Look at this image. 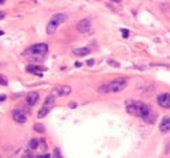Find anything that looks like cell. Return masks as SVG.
Returning <instances> with one entry per match:
<instances>
[{"label":"cell","instance_id":"8992f818","mask_svg":"<svg viewBox=\"0 0 170 158\" xmlns=\"http://www.w3.org/2000/svg\"><path fill=\"white\" fill-rule=\"evenodd\" d=\"M157 102L161 108L170 109V93H162L157 97Z\"/></svg>","mask_w":170,"mask_h":158},{"label":"cell","instance_id":"30bf717a","mask_svg":"<svg viewBox=\"0 0 170 158\" xmlns=\"http://www.w3.org/2000/svg\"><path fill=\"white\" fill-rule=\"evenodd\" d=\"M25 101H27V104L29 106L36 105L39 101V93L37 92H29V93L27 94V97H25Z\"/></svg>","mask_w":170,"mask_h":158},{"label":"cell","instance_id":"9a60e30c","mask_svg":"<svg viewBox=\"0 0 170 158\" xmlns=\"http://www.w3.org/2000/svg\"><path fill=\"white\" fill-rule=\"evenodd\" d=\"M39 144H40V141H39L37 138H32L29 142H28V148H29L31 150L33 149H37L39 148Z\"/></svg>","mask_w":170,"mask_h":158},{"label":"cell","instance_id":"ac0fdd59","mask_svg":"<svg viewBox=\"0 0 170 158\" xmlns=\"http://www.w3.org/2000/svg\"><path fill=\"white\" fill-rule=\"evenodd\" d=\"M53 158H63V157H61V152H60V149L55 148V150H53Z\"/></svg>","mask_w":170,"mask_h":158},{"label":"cell","instance_id":"d6986e66","mask_svg":"<svg viewBox=\"0 0 170 158\" xmlns=\"http://www.w3.org/2000/svg\"><path fill=\"white\" fill-rule=\"evenodd\" d=\"M121 35H122V37H124V39H128V37H129V31H128V29H124V28H122V29H121Z\"/></svg>","mask_w":170,"mask_h":158},{"label":"cell","instance_id":"5bb4252c","mask_svg":"<svg viewBox=\"0 0 170 158\" xmlns=\"http://www.w3.org/2000/svg\"><path fill=\"white\" fill-rule=\"evenodd\" d=\"M155 118H157V116H155V112H153V110H151L149 114H147L145 118H144V121H145L146 124H153L154 121H155Z\"/></svg>","mask_w":170,"mask_h":158},{"label":"cell","instance_id":"8fae6325","mask_svg":"<svg viewBox=\"0 0 170 158\" xmlns=\"http://www.w3.org/2000/svg\"><path fill=\"white\" fill-rule=\"evenodd\" d=\"M160 132L161 133H168L170 132V117H164L160 122Z\"/></svg>","mask_w":170,"mask_h":158},{"label":"cell","instance_id":"44dd1931","mask_svg":"<svg viewBox=\"0 0 170 158\" xmlns=\"http://www.w3.org/2000/svg\"><path fill=\"white\" fill-rule=\"evenodd\" d=\"M108 62H109V65H113V67H116V68L120 67V64H118V62H116V61H113V60H109Z\"/></svg>","mask_w":170,"mask_h":158},{"label":"cell","instance_id":"ffe728a7","mask_svg":"<svg viewBox=\"0 0 170 158\" xmlns=\"http://www.w3.org/2000/svg\"><path fill=\"white\" fill-rule=\"evenodd\" d=\"M52 156H50L49 153H43V154H40V156H37V158H50Z\"/></svg>","mask_w":170,"mask_h":158},{"label":"cell","instance_id":"7a4b0ae2","mask_svg":"<svg viewBox=\"0 0 170 158\" xmlns=\"http://www.w3.org/2000/svg\"><path fill=\"white\" fill-rule=\"evenodd\" d=\"M48 45L44 43H40V44H35V45L29 47L25 52L23 53L24 56H29L32 58H37V60H40V58L45 57L47 53H48Z\"/></svg>","mask_w":170,"mask_h":158},{"label":"cell","instance_id":"6da1fadb","mask_svg":"<svg viewBox=\"0 0 170 158\" xmlns=\"http://www.w3.org/2000/svg\"><path fill=\"white\" fill-rule=\"evenodd\" d=\"M125 105H126V110H128L129 114L136 116V117H141L142 120L153 110L149 105L142 102V101H132L130 100V101H126Z\"/></svg>","mask_w":170,"mask_h":158},{"label":"cell","instance_id":"5b68a950","mask_svg":"<svg viewBox=\"0 0 170 158\" xmlns=\"http://www.w3.org/2000/svg\"><path fill=\"white\" fill-rule=\"evenodd\" d=\"M53 104H55V97H53L52 94H49V96L45 98L44 105H43L41 109L37 112V117H39V118H43V117H45L47 114H48V113L50 112V109L53 108Z\"/></svg>","mask_w":170,"mask_h":158},{"label":"cell","instance_id":"4316f807","mask_svg":"<svg viewBox=\"0 0 170 158\" xmlns=\"http://www.w3.org/2000/svg\"><path fill=\"white\" fill-rule=\"evenodd\" d=\"M71 108H76V102H72V104H71Z\"/></svg>","mask_w":170,"mask_h":158},{"label":"cell","instance_id":"4fadbf2b","mask_svg":"<svg viewBox=\"0 0 170 158\" xmlns=\"http://www.w3.org/2000/svg\"><path fill=\"white\" fill-rule=\"evenodd\" d=\"M25 71H27V72H29V73H35V75L41 76V73H37V71H43V68H40V67H36V65H28V67L25 68Z\"/></svg>","mask_w":170,"mask_h":158},{"label":"cell","instance_id":"484cf974","mask_svg":"<svg viewBox=\"0 0 170 158\" xmlns=\"http://www.w3.org/2000/svg\"><path fill=\"white\" fill-rule=\"evenodd\" d=\"M75 65H76V67H81V62L77 61V62H75Z\"/></svg>","mask_w":170,"mask_h":158},{"label":"cell","instance_id":"2e32d148","mask_svg":"<svg viewBox=\"0 0 170 158\" xmlns=\"http://www.w3.org/2000/svg\"><path fill=\"white\" fill-rule=\"evenodd\" d=\"M33 130L37 132V133H44V132H45V126L43 124H35L33 125Z\"/></svg>","mask_w":170,"mask_h":158},{"label":"cell","instance_id":"83f0119b","mask_svg":"<svg viewBox=\"0 0 170 158\" xmlns=\"http://www.w3.org/2000/svg\"><path fill=\"white\" fill-rule=\"evenodd\" d=\"M3 35H4V32H3V31H0V36H3Z\"/></svg>","mask_w":170,"mask_h":158},{"label":"cell","instance_id":"7402d4cb","mask_svg":"<svg viewBox=\"0 0 170 158\" xmlns=\"http://www.w3.org/2000/svg\"><path fill=\"white\" fill-rule=\"evenodd\" d=\"M0 85H7V80L3 76H0Z\"/></svg>","mask_w":170,"mask_h":158},{"label":"cell","instance_id":"3957f363","mask_svg":"<svg viewBox=\"0 0 170 158\" xmlns=\"http://www.w3.org/2000/svg\"><path fill=\"white\" fill-rule=\"evenodd\" d=\"M67 20V15L65 13H56L50 17V20L47 24V33L48 35H53L56 32V29L60 27L64 21Z\"/></svg>","mask_w":170,"mask_h":158},{"label":"cell","instance_id":"f546056e","mask_svg":"<svg viewBox=\"0 0 170 158\" xmlns=\"http://www.w3.org/2000/svg\"><path fill=\"white\" fill-rule=\"evenodd\" d=\"M113 2H121V0H113Z\"/></svg>","mask_w":170,"mask_h":158},{"label":"cell","instance_id":"ba28073f","mask_svg":"<svg viewBox=\"0 0 170 158\" xmlns=\"http://www.w3.org/2000/svg\"><path fill=\"white\" fill-rule=\"evenodd\" d=\"M90 27H92V24H90V20L89 19H82L77 23L76 25V28H77L78 32H81V33H86V32L90 31Z\"/></svg>","mask_w":170,"mask_h":158},{"label":"cell","instance_id":"cb8c5ba5","mask_svg":"<svg viewBox=\"0 0 170 158\" xmlns=\"http://www.w3.org/2000/svg\"><path fill=\"white\" fill-rule=\"evenodd\" d=\"M5 98H7V97H5V94H0V101H4Z\"/></svg>","mask_w":170,"mask_h":158},{"label":"cell","instance_id":"603a6c76","mask_svg":"<svg viewBox=\"0 0 170 158\" xmlns=\"http://www.w3.org/2000/svg\"><path fill=\"white\" fill-rule=\"evenodd\" d=\"M86 64H88L89 67H90V65H93V64H95V60H93V58H90V60L86 61Z\"/></svg>","mask_w":170,"mask_h":158},{"label":"cell","instance_id":"e0dca14e","mask_svg":"<svg viewBox=\"0 0 170 158\" xmlns=\"http://www.w3.org/2000/svg\"><path fill=\"white\" fill-rule=\"evenodd\" d=\"M20 158H35V156H33V153L28 150V152H24V153H23V156H21Z\"/></svg>","mask_w":170,"mask_h":158},{"label":"cell","instance_id":"277c9868","mask_svg":"<svg viewBox=\"0 0 170 158\" xmlns=\"http://www.w3.org/2000/svg\"><path fill=\"white\" fill-rule=\"evenodd\" d=\"M108 85V93L109 92H112V93H118V92H121V90H124L126 85H128V79H116L113 80V81H110L109 84H106Z\"/></svg>","mask_w":170,"mask_h":158},{"label":"cell","instance_id":"52a82bcc","mask_svg":"<svg viewBox=\"0 0 170 158\" xmlns=\"http://www.w3.org/2000/svg\"><path fill=\"white\" fill-rule=\"evenodd\" d=\"M12 118L17 124H24L27 121V113L20 109H15V110H12Z\"/></svg>","mask_w":170,"mask_h":158},{"label":"cell","instance_id":"9c48e42d","mask_svg":"<svg viewBox=\"0 0 170 158\" xmlns=\"http://www.w3.org/2000/svg\"><path fill=\"white\" fill-rule=\"evenodd\" d=\"M53 94H56V96H67V94H69L72 92V88L69 85H59V86H55L53 88Z\"/></svg>","mask_w":170,"mask_h":158},{"label":"cell","instance_id":"f1b7e54d","mask_svg":"<svg viewBox=\"0 0 170 158\" xmlns=\"http://www.w3.org/2000/svg\"><path fill=\"white\" fill-rule=\"evenodd\" d=\"M3 3H4V0H0V4H3Z\"/></svg>","mask_w":170,"mask_h":158},{"label":"cell","instance_id":"d4e9b609","mask_svg":"<svg viewBox=\"0 0 170 158\" xmlns=\"http://www.w3.org/2000/svg\"><path fill=\"white\" fill-rule=\"evenodd\" d=\"M4 16H5V13L2 11V12H0V20H2V19H4Z\"/></svg>","mask_w":170,"mask_h":158},{"label":"cell","instance_id":"7c38bea8","mask_svg":"<svg viewBox=\"0 0 170 158\" xmlns=\"http://www.w3.org/2000/svg\"><path fill=\"white\" fill-rule=\"evenodd\" d=\"M90 53V48H88V47H84V48H76L73 49V54H76V56H86V54Z\"/></svg>","mask_w":170,"mask_h":158}]
</instances>
